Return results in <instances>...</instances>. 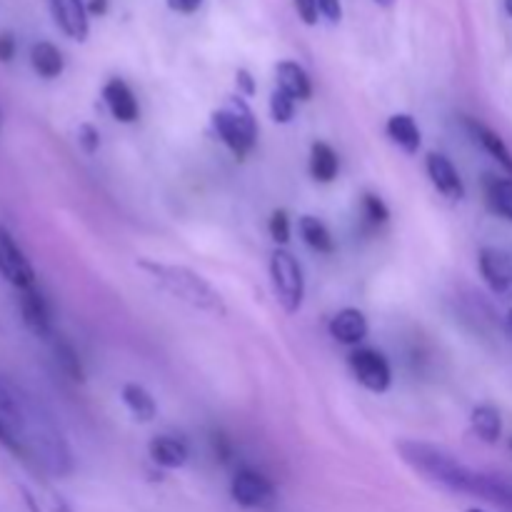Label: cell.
Masks as SVG:
<instances>
[{
  "instance_id": "cell-1",
  "label": "cell",
  "mask_w": 512,
  "mask_h": 512,
  "mask_svg": "<svg viewBox=\"0 0 512 512\" xmlns=\"http://www.w3.org/2000/svg\"><path fill=\"white\" fill-rule=\"evenodd\" d=\"M395 448H398L400 458L415 473L425 475L435 485H443L445 490H453V493L478 495L480 470H473L465 463H460L443 445L423 443V440H400Z\"/></svg>"
},
{
  "instance_id": "cell-2",
  "label": "cell",
  "mask_w": 512,
  "mask_h": 512,
  "mask_svg": "<svg viewBox=\"0 0 512 512\" xmlns=\"http://www.w3.org/2000/svg\"><path fill=\"white\" fill-rule=\"evenodd\" d=\"M140 270L150 275L155 283L163 290H168L173 298L183 300L190 308L205 310V313H225L223 295L208 283L200 273L185 268V265H168V263H155V260H140Z\"/></svg>"
},
{
  "instance_id": "cell-3",
  "label": "cell",
  "mask_w": 512,
  "mask_h": 512,
  "mask_svg": "<svg viewBox=\"0 0 512 512\" xmlns=\"http://www.w3.org/2000/svg\"><path fill=\"white\" fill-rule=\"evenodd\" d=\"M210 118H213L218 138L228 145L235 158L243 160L245 155H250V150L255 148V140H258V120L250 110L248 100L240 98V95H228L223 108L213 110Z\"/></svg>"
},
{
  "instance_id": "cell-4",
  "label": "cell",
  "mask_w": 512,
  "mask_h": 512,
  "mask_svg": "<svg viewBox=\"0 0 512 512\" xmlns=\"http://www.w3.org/2000/svg\"><path fill=\"white\" fill-rule=\"evenodd\" d=\"M270 280L285 313H298L305 300V275L300 260L288 248H275L270 255Z\"/></svg>"
},
{
  "instance_id": "cell-5",
  "label": "cell",
  "mask_w": 512,
  "mask_h": 512,
  "mask_svg": "<svg viewBox=\"0 0 512 512\" xmlns=\"http://www.w3.org/2000/svg\"><path fill=\"white\" fill-rule=\"evenodd\" d=\"M348 365L353 378L370 393H388L393 385V370L388 358L375 348H358L348 355Z\"/></svg>"
},
{
  "instance_id": "cell-6",
  "label": "cell",
  "mask_w": 512,
  "mask_h": 512,
  "mask_svg": "<svg viewBox=\"0 0 512 512\" xmlns=\"http://www.w3.org/2000/svg\"><path fill=\"white\" fill-rule=\"evenodd\" d=\"M0 275L18 290H28L35 285L33 263L3 225H0Z\"/></svg>"
},
{
  "instance_id": "cell-7",
  "label": "cell",
  "mask_w": 512,
  "mask_h": 512,
  "mask_svg": "<svg viewBox=\"0 0 512 512\" xmlns=\"http://www.w3.org/2000/svg\"><path fill=\"white\" fill-rule=\"evenodd\" d=\"M230 495L240 508H268L275 500V485L258 470L243 468L235 473L233 483H230Z\"/></svg>"
},
{
  "instance_id": "cell-8",
  "label": "cell",
  "mask_w": 512,
  "mask_h": 512,
  "mask_svg": "<svg viewBox=\"0 0 512 512\" xmlns=\"http://www.w3.org/2000/svg\"><path fill=\"white\" fill-rule=\"evenodd\" d=\"M480 275L490 285L495 295L512 298V255L503 248H483L478 255Z\"/></svg>"
},
{
  "instance_id": "cell-9",
  "label": "cell",
  "mask_w": 512,
  "mask_h": 512,
  "mask_svg": "<svg viewBox=\"0 0 512 512\" xmlns=\"http://www.w3.org/2000/svg\"><path fill=\"white\" fill-rule=\"evenodd\" d=\"M20 315L28 330L38 338L50 340L53 338V310H50L48 298L40 293L38 288L20 290Z\"/></svg>"
},
{
  "instance_id": "cell-10",
  "label": "cell",
  "mask_w": 512,
  "mask_h": 512,
  "mask_svg": "<svg viewBox=\"0 0 512 512\" xmlns=\"http://www.w3.org/2000/svg\"><path fill=\"white\" fill-rule=\"evenodd\" d=\"M50 13H53L55 25L68 35L70 40H88V5L83 0H50Z\"/></svg>"
},
{
  "instance_id": "cell-11",
  "label": "cell",
  "mask_w": 512,
  "mask_h": 512,
  "mask_svg": "<svg viewBox=\"0 0 512 512\" xmlns=\"http://www.w3.org/2000/svg\"><path fill=\"white\" fill-rule=\"evenodd\" d=\"M425 170H428L430 183H433L435 188H438V193H443L445 198L450 200L465 198V183L448 155L428 153V158H425Z\"/></svg>"
},
{
  "instance_id": "cell-12",
  "label": "cell",
  "mask_w": 512,
  "mask_h": 512,
  "mask_svg": "<svg viewBox=\"0 0 512 512\" xmlns=\"http://www.w3.org/2000/svg\"><path fill=\"white\" fill-rule=\"evenodd\" d=\"M328 330L340 345H360L365 338H368L370 325L363 310L343 308L330 318Z\"/></svg>"
},
{
  "instance_id": "cell-13",
  "label": "cell",
  "mask_w": 512,
  "mask_h": 512,
  "mask_svg": "<svg viewBox=\"0 0 512 512\" xmlns=\"http://www.w3.org/2000/svg\"><path fill=\"white\" fill-rule=\"evenodd\" d=\"M103 98L105 103H108L113 118L120 120V123H135V120L140 118L138 98H135V93L130 90V85L125 83V80H108L103 88Z\"/></svg>"
},
{
  "instance_id": "cell-14",
  "label": "cell",
  "mask_w": 512,
  "mask_h": 512,
  "mask_svg": "<svg viewBox=\"0 0 512 512\" xmlns=\"http://www.w3.org/2000/svg\"><path fill=\"white\" fill-rule=\"evenodd\" d=\"M465 128H468V133L473 135L475 143H478L480 148H483L485 153L500 165V168L508 170V175L512 178V153L508 145H505V140L500 138L493 128H488V125L478 123V120L473 118H465Z\"/></svg>"
},
{
  "instance_id": "cell-15",
  "label": "cell",
  "mask_w": 512,
  "mask_h": 512,
  "mask_svg": "<svg viewBox=\"0 0 512 512\" xmlns=\"http://www.w3.org/2000/svg\"><path fill=\"white\" fill-rule=\"evenodd\" d=\"M148 453L150 458H153V463L165 470L183 468L190 458L188 443L180 438H173V435H158V438L150 440Z\"/></svg>"
},
{
  "instance_id": "cell-16",
  "label": "cell",
  "mask_w": 512,
  "mask_h": 512,
  "mask_svg": "<svg viewBox=\"0 0 512 512\" xmlns=\"http://www.w3.org/2000/svg\"><path fill=\"white\" fill-rule=\"evenodd\" d=\"M275 78H278V90L288 93L293 100H310L313 95V83L310 75L305 73L303 65L293 63V60H283L275 68Z\"/></svg>"
},
{
  "instance_id": "cell-17",
  "label": "cell",
  "mask_w": 512,
  "mask_h": 512,
  "mask_svg": "<svg viewBox=\"0 0 512 512\" xmlns=\"http://www.w3.org/2000/svg\"><path fill=\"white\" fill-rule=\"evenodd\" d=\"M385 130H388V138L408 155H415L420 150V145H423V135H420L418 123H415L413 115L408 113L390 115Z\"/></svg>"
},
{
  "instance_id": "cell-18",
  "label": "cell",
  "mask_w": 512,
  "mask_h": 512,
  "mask_svg": "<svg viewBox=\"0 0 512 512\" xmlns=\"http://www.w3.org/2000/svg\"><path fill=\"white\" fill-rule=\"evenodd\" d=\"M30 65H33V70L40 75V78L53 80L63 73L65 60H63V53H60L53 43L40 40V43H35L33 48H30Z\"/></svg>"
},
{
  "instance_id": "cell-19",
  "label": "cell",
  "mask_w": 512,
  "mask_h": 512,
  "mask_svg": "<svg viewBox=\"0 0 512 512\" xmlns=\"http://www.w3.org/2000/svg\"><path fill=\"white\" fill-rule=\"evenodd\" d=\"M340 173V158L328 143L318 140L310 148V175L318 183H333Z\"/></svg>"
},
{
  "instance_id": "cell-20",
  "label": "cell",
  "mask_w": 512,
  "mask_h": 512,
  "mask_svg": "<svg viewBox=\"0 0 512 512\" xmlns=\"http://www.w3.org/2000/svg\"><path fill=\"white\" fill-rule=\"evenodd\" d=\"M298 228H300V238L305 240V245H308L310 250L323 255L335 253V238L323 220H318L315 215H303Z\"/></svg>"
},
{
  "instance_id": "cell-21",
  "label": "cell",
  "mask_w": 512,
  "mask_h": 512,
  "mask_svg": "<svg viewBox=\"0 0 512 512\" xmlns=\"http://www.w3.org/2000/svg\"><path fill=\"white\" fill-rule=\"evenodd\" d=\"M470 425H473L475 435L488 445H495L503 435V418H500V410L493 408V405H478L470 415Z\"/></svg>"
},
{
  "instance_id": "cell-22",
  "label": "cell",
  "mask_w": 512,
  "mask_h": 512,
  "mask_svg": "<svg viewBox=\"0 0 512 512\" xmlns=\"http://www.w3.org/2000/svg\"><path fill=\"white\" fill-rule=\"evenodd\" d=\"M485 198L493 213L512 223V178H495L485 175Z\"/></svg>"
},
{
  "instance_id": "cell-23",
  "label": "cell",
  "mask_w": 512,
  "mask_h": 512,
  "mask_svg": "<svg viewBox=\"0 0 512 512\" xmlns=\"http://www.w3.org/2000/svg\"><path fill=\"white\" fill-rule=\"evenodd\" d=\"M478 498L500 505L505 510H512V478H508V475L483 473L480 475Z\"/></svg>"
},
{
  "instance_id": "cell-24",
  "label": "cell",
  "mask_w": 512,
  "mask_h": 512,
  "mask_svg": "<svg viewBox=\"0 0 512 512\" xmlns=\"http://www.w3.org/2000/svg\"><path fill=\"white\" fill-rule=\"evenodd\" d=\"M120 395H123L125 408H128L130 413L135 415V420H140V423H150V420L155 418V413H158L155 398L143 388V385L138 383L123 385V393Z\"/></svg>"
},
{
  "instance_id": "cell-25",
  "label": "cell",
  "mask_w": 512,
  "mask_h": 512,
  "mask_svg": "<svg viewBox=\"0 0 512 512\" xmlns=\"http://www.w3.org/2000/svg\"><path fill=\"white\" fill-rule=\"evenodd\" d=\"M50 340H53V353H55V360H58L60 370H63L73 383H83L85 370H83V363H80L78 350H75L68 340L60 338V335H53Z\"/></svg>"
},
{
  "instance_id": "cell-26",
  "label": "cell",
  "mask_w": 512,
  "mask_h": 512,
  "mask_svg": "<svg viewBox=\"0 0 512 512\" xmlns=\"http://www.w3.org/2000/svg\"><path fill=\"white\" fill-rule=\"evenodd\" d=\"M0 445H3V448L8 450V453H13L15 458H20V460H25L30 455L28 448H25L23 435H20V430L15 428V425L10 423V420H5L3 415H0Z\"/></svg>"
},
{
  "instance_id": "cell-27",
  "label": "cell",
  "mask_w": 512,
  "mask_h": 512,
  "mask_svg": "<svg viewBox=\"0 0 512 512\" xmlns=\"http://www.w3.org/2000/svg\"><path fill=\"white\" fill-rule=\"evenodd\" d=\"M360 210H363V218L368 220L373 228H378V225H385L390 218V210L388 205L383 203V198L375 193H365L363 200H360Z\"/></svg>"
},
{
  "instance_id": "cell-28",
  "label": "cell",
  "mask_w": 512,
  "mask_h": 512,
  "mask_svg": "<svg viewBox=\"0 0 512 512\" xmlns=\"http://www.w3.org/2000/svg\"><path fill=\"white\" fill-rule=\"evenodd\" d=\"M270 115H273L275 123L288 125L295 115V100L288 93L275 88L273 95H270Z\"/></svg>"
},
{
  "instance_id": "cell-29",
  "label": "cell",
  "mask_w": 512,
  "mask_h": 512,
  "mask_svg": "<svg viewBox=\"0 0 512 512\" xmlns=\"http://www.w3.org/2000/svg\"><path fill=\"white\" fill-rule=\"evenodd\" d=\"M270 235H273V240L278 245H285L290 240V218L285 210H275L270 215Z\"/></svg>"
},
{
  "instance_id": "cell-30",
  "label": "cell",
  "mask_w": 512,
  "mask_h": 512,
  "mask_svg": "<svg viewBox=\"0 0 512 512\" xmlns=\"http://www.w3.org/2000/svg\"><path fill=\"white\" fill-rule=\"evenodd\" d=\"M78 143H80V148H83L88 155L98 153V148H100L98 128H95V125H90V123L80 125V128H78Z\"/></svg>"
},
{
  "instance_id": "cell-31",
  "label": "cell",
  "mask_w": 512,
  "mask_h": 512,
  "mask_svg": "<svg viewBox=\"0 0 512 512\" xmlns=\"http://www.w3.org/2000/svg\"><path fill=\"white\" fill-rule=\"evenodd\" d=\"M293 3H295V10H298L300 20H303L305 25L318 23V15H320L318 0H293Z\"/></svg>"
},
{
  "instance_id": "cell-32",
  "label": "cell",
  "mask_w": 512,
  "mask_h": 512,
  "mask_svg": "<svg viewBox=\"0 0 512 512\" xmlns=\"http://www.w3.org/2000/svg\"><path fill=\"white\" fill-rule=\"evenodd\" d=\"M210 445H213L215 458H218L220 463H228L230 455H233V445H230V440L225 438L223 433H213L210 435Z\"/></svg>"
},
{
  "instance_id": "cell-33",
  "label": "cell",
  "mask_w": 512,
  "mask_h": 512,
  "mask_svg": "<svg viewBox=\"0 0 512 512\" xmlns=\"http://www.w3.org/2000/svg\"><path fill=\"white\" fill-rule=\"evenodd\" d=\"M318 8L330 23H340V18H343V5H340V0H318Z\"/></svg>"
},
{
  "instance_id": "cell-34",
  "label": "cell",
  "mask_w": 512,
  "mask_h": 512,
  "mask_svg": "<svg viewBox=\"0 0 512 512\" xmlns=\"http://www.w3.org/2000/svg\"><path fill=\"white\" fill-rule=\"evenodd\" d=\"M235 83H238V90L245 95V98L255 95V80L245 68H240L238 73H235Z\"/></svg>"
},
{
  "instance_id": "cell-35",
  "label": "cell",
  "mask_w": 512,
  "mask_h": 512,
  "mask_svg": "<svg viewBox=\"0 0 512 512\" xmlns=\"http://www.w3.org/2000/svg\"><path fill=\"white\" fill-rule=\"evenodd\" d=\"M15 58V38L10 33H0V63H10Z\"/></svg>"
},
{
  "instance_id": "cell-36",
  "label": "cell",
  "mask_w": 512,
  "mask_h": 512,
  "mask_svg": "<svg viewBox=\"0 0 512 512\" xmlns=\"http://www.w3.org/2000/svg\"><path fill=\"white\" fill-rule=\"evenodd\" d=\"M203 5V0H168V8L175 10V13L190 15Z\"/></svg>"
},
{
  "instance_id": "cell-37",
  "label": "cell",
  "mask_w": 512,
  "mask_h": 512,
  "mask_svg": "<svg viewBox=\"0 0 512 512\" xmlns=\"http://www.w3.org/2000/svg\"><path fill=\"white\" fill-rule=\"evenodd\" d=\"M88 13L105 15V13H108V0H90V3H88Z\"/></svg>"
},
{
  "instance_id": "cell-38",
  "label": "cell",
  "mask_w": 512,
  "mask_h": 512,
  "mask_svg": "<svg viewBox=\"0 0 512 512\" xmlns=\"http://www.w3.org/2000/svg\"><path fill=\"white\" fill-rule=\"evenodd\" d=\"M375 3H378V5H385V8H390V5H393L395 0H375Z\"/></svg>"
},
{
  "instance_id": "cell-39",
  "label": "cell",
  "mask_w": 512,
  "mask_h": 512,
  "mask_svg": "<svg viewBox=\"0 0 512 512\" xmlns=\"http://www.w3.org/2000/svg\"><path fill=\"white\" fill-rule=\"evenodd\" d=\"M505 10H508V15L512 18V0H505Z\"/></svg>"
},
{
  "instance_id": "cell-40",
  "label": "cell",
  "mask_w": 512,
  "mask_h": 512,
  "mask_svg": "<svg viewBox=\"0 0 512 512\" xmlns=\"http://www.w3.org/2000/svg\"><path fill=\"white\" fill-rule=\"evenodd\" d=\"M468 512H485V510H478V508H473V510H468Z\"/></svg>"
},
{
  "instance_id": "cell-41",
  "label": "cell",
  "mask_w": 512,
  "mask_h": 512,
  "mask_svg": "<svg viewBox=\"0 0 512 512\" xmlns=\"http://www.w3.org/2000/svg\"><path fill=\"white\" fill-rule=\"evenodd\" d=\"M508 318H510V325H512V310H510V315H508Z\"/></svg>"
},
{
  "instance_id": "cell-42",
  "label": "cell",
  "mask_w": 512,
  "mask_h": 512,
  "mask_svg": "<svg viewBox=\"0 0 512 512\" xmlns=\"http://www.w3.org/2000/svg\"><path fill=\"white\" fill-rule=\"evenodd\" d=\"M0 123H3V115H0Z\"/></svg>"
},
{
  "instance_id": "cell-43",
  "label": "cell",
  "mask_w": 512,
  "mask_h": 512,
  "mask_svg": "<svg viewBox=\"0 0 512 512\" xmlns=\"http://www.w3.org/2000/svg\"><path fill=\"white\" fill-rule=\"evenodd\" d=\"M510 450H512V440H510Z\"/></svg>"
}]
</instances>
